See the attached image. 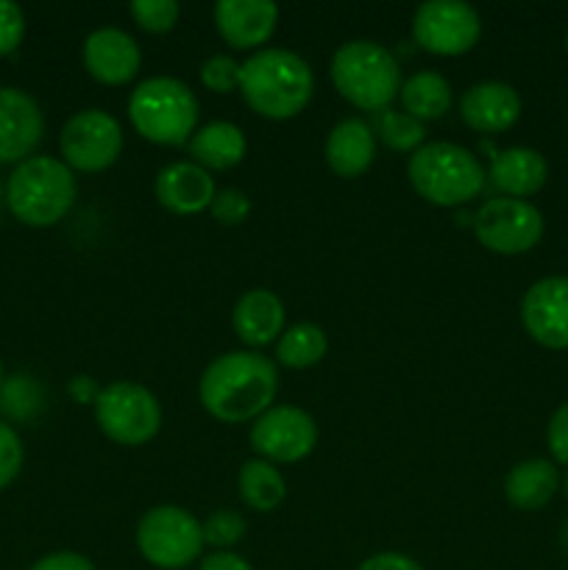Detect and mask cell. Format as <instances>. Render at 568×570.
I'll use <instances>...</instances> for the list:
<instances>
[{
    "label": "cell",
    "instance_id": "6da1fadb",
    "mask_svg": "<svg viewBox=\"0 0 568 570\" xmlns=\"http://www.w3.org/2000/svg\"><path fill=\"white\" fill-rule=\"evenodd\" d=\"M278 393V371L256 351H228L209 362L198 384L204 410L221 423L256 421Z\"/></svg>",
    "mask_w": 568,
    "mask_h": 570
},
{
    "label": "cell",
    "instance_id": "7a4b0ae2",
    "mask_svg": "<svg viewBox=\"0 0 568 570\" xmlns=\"http://www.w3.org/2000/svg\"><path fill=\"white\" fill-rule=\"evenodd\" d=\"M239 92L256 115L267 120H290L310 106L315 76L293 50L262 48L243 61Z\"/></svg>",
    "mask_w": 568,
    "mask_h": 570
},
{
    "label": "cell",
    "instance_id": "3957f363",
    "mask_svg": "<svg viewBox=\"0 0 568 570\" xmlns=\"http://www.w3.org/2000/svg\"><path fill=\"white\" fill-rule=\"evenodd\" d=\"M76 195V176L53 156H31L20 161L6 181V206L31 228L56 226L72 209Z\"/></svg>",
    "mask_w": 568,
    "mask_h": 570
},
{
    "label": "cell",
    "instance_id": "277c9868",
    "mask_svg": "<svg viewBox=\"0 0 568 570\" xmlns=\"http://www.w3.org/2000/svg\"><path fill=\"white\" fill-rule=\"evenodd\" d=\"M332 81L351 106L376 115L390 109L401 92V67L384 45L373 39H351L334 50Z\"/></svg>",
    "mask_w": 568,
    "mask_h": 570
},
{
    "label": "cell",
    "instance_id": "5b68a950",
    "mask_svg": "<svg viewBox=\"0 0 568 570\" xmlns=\"http://www.w3.org/2000/svg\"><path fill=\"white\" fill-rule=\"evenodd\" d=\"M128 120L134 131L148 142L176 148L193 139L195 122H198V100L193 89L178 78H145L128 98Z\"/></svg>",
    "mask_w": 568,
    "mask_h": 570
},
{
    "label": "cell",
    "instance_id": "8992f818",
    "mask_svg": "<svg viewBox=\"0 0 568 570\" xmlns=\"http://www.w3.org/2000/svg\"><path fill=\"white\" fill-rule=\"evenodd\" d=\"M412 189L432 206H462L484 189V167L454 142L421 145L407 165Z\"/></svg>",
    "mask_w": 568,
    "mask_h": 570
},
{
    "label": "cell",
    "instance_id": "52a82bcc",
    "mask_svg": "<svg viewBox=\"0 0 568 570\" xmlns=\"http://www.w3.org/2000/svg\"><path fill=\"white\" fill-rule=\"evenodd\" d=\"M204 546V529L184 507L161 504L139 518L137 549L154 568L182 570L193 566Z\"/></svg>",
    "mask_w": 568,
    "mask_h": 570
},
{
    "label": "cell",
    "instance_id": "ba28073f",
    "mask_svg": "<svg viewBox=\"0 0 568 570\" xmlns=\"http://www.w3.org/2000/svg\"><path fill=\"white\" fill-rule=\"evenodd\" d=\"M98 429L117 445L150 443L161 426V406L148 387L137 382H111L95 401Z\"/></svg>",
    "mask_w": 568,
    "mask_h": 570
},
{
    "label": "cell",
    "instance_id": "9c48e42d",
    "mask_svg": "<svg viewBox=\"0 0 568 570\" xmlns=\"http://www.w3.org/2000/svg\"><path fill=\"white\" fill-rule=\"evenodd\" d=\"M473 234L479 245L501 256H518L532 250L543 237V215L538 206L518 198H490L473 215Z\"/></svg>",
    "mask_w": 568,
    "mask_h": 570
},
{
    "label": "cell",
    "instance_id": "30bf717a",
    "mask_svg": "<svg viewBox=\"0 0 568 570\" xmlns=\"http://www.w3.org/2000/svg\"><path fill=\"white\" fill-rule=\"evenodd\" d=\"M59 148L70 170L100 173L123 154V126L104 109L76 111L59 134Z\"/></svg>",
    "mask_w": 568,
    "mask_h": 570
},
{
    "label": "cell",
    "instance_id": "8fae6325",
    "mask_svg": "<svg viewBox=\"0 0 568 570\" xmlns=\"http://www.w3.org/2000/svg\"><path fill=\"white\" fill-rule=\"evenodd\" d=\"M412 37L434 56H462L482 37V20L462 0H427L412 14Z\"/></svg>",
    "mask_w": 568,
    "mask_h": 570
},
{
    "label": "cell",
    "instance_id": "7c38bea8",
    "mask_svg": "<svg viewBox=\"0 0 568 570\" xmlns=\"http://www.w3.org/2000/svg\"><path fill=\"white\" fill-rule=\"evenodd\" d=\"M317 445V426L312 415L298 406H271L262 412L251 426V449L265 462H293L306 460Z\"/></svg>",
    "mask_w": 568,
    "mask_h": 570
},
{
    "label": "cell",
    "instance_id": "4fadbf2b",
    "mask_svg": "<svg viewBox=\"0 0 568 570\" xmlns=\"http://www.w3.org/2000/svg\"><path fill=\"white\" fill-rule=\"evenodd\" d=\"M521 323L543 348L568 351V276L535 282L521 298Z\"/></svg>",
    "mask_w": 568,
    "mask_h": 570
},
{
    "label": "cell",
    "instance_id": "5bb4252c",
    "mask_svg": "<svg viewBox=\"0 0 568 570\" xmlns=\"http://www.w3.org/2000/svg\"><path fill=\"white\" fill-rule=\"evenodd\" d=\"M42 134L45 117L37 100L20 87H0V165L31 159Z\"/></svg>",
    "mask_w": 568,
    "mask_h": 570
},
{
    "label": "cell",
    "instance_id": "9a60e30c",
    "mask_svg": "<svg viewBox=\"0 0 568 570\" xmlns=\"http://www.w3.org/2000/svg\"><path fill=\"white\" fill-rule=\"evenodd\" d=\"M81 56L89 76L98 83H106V87L128 83L139 72V65H143V50H139L137 39L115 26L95 28L84 39Z\"/></svg>",
    "mask_w": 568,
    "mask_h": 570
},
{
    "label": "cell",
    "instance_id": "2e32d148",
    "mask_svg": "<svg viewBox=\"0 0 568 570\" xmlns=\"http://www.w3.org/2000/svg\"><path fill=\"white\" fill-rule=\"evenodd\" d=\"M278 6L273 0H221L215 6V28L234 50L262 48L273 37Z\"/></svg>",
    "mask_w": 568,
    "mask_h": 570
},
{
    "label": "cell",
    "instance_id": "e0dca14e",
    "mask_svg": "<svg viewBox=\"0 0 568 570\" xmlns=\"http://www.w3.org/2000/svg\"><path fill=\"white\" fill-rule=\"evenodd\" d=\"M156 200L173 215H198L215 200V178L195 161H173L159 170L154 184Z\"/></svg>",
    "mask_w": 568,
    "mask_h": 570
},
{
    "label": "cell",
    "instance_id": "ac0fdd59",
    "mask_svg": "<svg viewBox=\"0 0 568 570\" xmlns=\"http://www.w3.org/2000/svg\"><path fill=\"white\" fill-rule=\"evenodd\" d=\"M460 115L473 131L501 134L516 126L521 117V98L505 81H479L462 95Z\"/></svg>",
    "mask_w": 568,
    "mask_h": 570
},
{
    "label": "cell",
    "instance_id": "d6986e66",
    "mask_svg": "<svg viewBox=\"0 0 568 570\" xmlns=\"http://www.w3.org/2000/svg\"><path fill=\"white\" fill-rule=\"evenodd\" d=\"M284 304L271 289H248L243 298L234 304L232 326L237 337L251 348L271 345L284 334Z\"/></svg>",
    "mask_w": 568,
    "mask_h": 570
},
{
    "label": "cell",
    "instance_id": "ffe728a7",
    "mask_svg": "<svg viewBox=\"0 0 568 570\" xmlns=\"http://www.w3.org/2000/svg\"><path fill=\"white\" fill-rule=\"evenodd\" d=\"M488 178L493 181L496 189L505 193V198L523 200L543 189L546 178H549V165H546L540 150L516 145V148L493 154Z\"/></svg>",
    "mask_w": 568,
    "mask_h": 570
},
{
    "label": "cell",
    "instance_id": "44dd1931",
    "mask_svg": "<svg viewBox=\"0 0 568 570\" xmlns=\"http://www.w3.org/2000/svg\"><path fill=\"white\" fill-rule=\"evenodd\" d=\"M376 156V137L373 128L360 117L340 120L326 137V165L340 178H356L373 165Z\"/></svg>",
    "mask_w": 568,
    "mask_h": 570
},
{
    "label": "cell",
    "instance_id": "7402d4cb",
    "mask_svg": "<svg viewBox=\"0 0 568 570\" xmlns=\"http://www.w3.org/2000/svg\"><path fill=\"white\" fill-rule=\"evenodd\" d=\"M560 490V471L549 460H523L507 473L505 495L516 510L535 512L549 504L555 493Z\"/></svg>",
    "mask_w": 568,
    "mask_h": 570
},
{
    "label": "cell",
    "instance_id": "603a6c76",
    "mask_svg": "<svg viewBox=\"0 0 568 570\" xmlns=\"http://www.w3.org/2000/svg\"><path fill=\"white\" fill-rule=\"evenodd\" d=\"M245 150H248V142H245L243 128L226 120L198 128L189 139V154L195 156V165L204 170H232L245 159Z\"/></svg>",
    "mask_w": 568,
    "mask_h": 570
},
{
    "label": "cell",
    "instance_id": "cb8c5ba5",
    "mask_svg": "<svg viewBox=\"0 0 568 570\" xmlns=\"http://www.w3.org/2000/svg\"><path fill=\"white\" fill-rule=\"evenodd\" d=\"M401 106L404 115L415 117L418 122L440 120L451 106V83L440 72H415L401 83Z\"/></svg>",
    "mask_w": 568,
    "mask_h": 570
},
{
    "label": "cell",
    "instance_id": "d4e9b609",
    "mask_svg": "<svg viewBox=\"0 0 568 570\" xmlns=\"http://www.w3.org/2000/svg\"><path fill=\"white\" fill-rule=\"evenodd\" d=\"M237 490L245 504L256 512H273L287 495V482L273 462L248 460L239 468Z\"/></svg>",
    "mask_w": 568,
    "mask_h": 570
},
{
    "label": "cell",
    "instance_id": "484cf974",
    "mask_svg": "<svg viewBox=\"0 0 568 570\" xmlns=\"http://www.w3.org/2000/svg\"><path fill=\"white\" fill-rule=\"evenodd\" d=\"M329 337L317 323H295V326L284 328L278 337L276 356L284 367L293 371H304V367L317 365L326 356Z\"/></svg>",
    "mask_w": 568,
    "mask_h": 570
},
{
    "label": "cell",
    "instance_id": "4316f807",
    "mask_svg": "<svg viewBox=\"0 0 568 570\" xmlns=\"http://www.w3.org/2000/svg\"><path fill=\"white\" fill-rule=\"evenodd\" d=\"M373 131L379 134V139H382L390 150H401V154H415V150L421 148L423 137H427L423 122L404 115V111L393 109L376 111V117H373Z\"/></svg>",
    "mask_w": 568,
    "mask_h": 570
},
{
    "label": "cell",
    "instance_id": "83f0119b",
    "mask_svg": "<svg viewBox=\"0 0 568 570\" xmlns=\"http://www.w3.org/2000/svg\"><path fill=\"white\" fill-rule=\"evenodd\" d=\"M134 22H137L143 31L148 33H167L173 31V26L178 22L182 14V6L176 0H134L128 6Z\"/></svg>",
    "mask_w": 568,
    "mask_h": 570
},
{
    "label": "cell",
    "instance_id": "f1b7e54d",
    "mask_svg": "<svg viewBox=\"0 0 568 570\" xmlns=\"http://www.w3.org/2000/svg\"><path fill=\"white\" fill-rule=\"evenodd\" d=\"M204 529V543L212 546L215 551H226L232 549L234 543L245 538V518L234 510H217L200 523Z\"/></svg>",
    "mask_w": 568,
    "mask_h": 570
},
{
    "label": "cell",
    "instance_id": "f546056e",
    "mask_svg": "<svg viewBox=\"0 0 568 570\" xmlns=\"http://www.w3.org/2000/svg\"><path fill=\"white\" fill-rule=\"evenodd\" d=\"M39 406V390L28 376H11L0 390V410L11 417H31Z\"/></svg>",
    "mask_w": 568,
    "mask_h": 570
},
{
    "label": "cell",
    "instance_id": "4dcf8cb0",
    "mask_svg": "<svg viewBox=\"0 0 568 570\" xmlns=\"http://www.w3.org/2000/svg\"><path fill=\"white\" fill-rule=\"evenodd\" d=\"M239 76H243V65L232 56H209V59L200 65V81H204L206 89L212 92H234L239 87Z\"/></svg>",
    "mask_w": 568,
    "mask_h": 570
},
{
    "label": "cell",
    "instance_id": "1f68e13d",
    "mask_svg": "<svg viewBox=\"0 0 568 570\" xmlns=\"http://www.w3.org/2000/svg\"><path fill=\"white\" fill-rule=\"evenodd\" d=\"M209 212L217 223H223V226H239V223H245V217L251 215V200L243 189H217Z\"/></svg>",
    "mask_w": 568,
    "mask_h": 570
},
{
    "label": "cell",
    "instance_id": "d6a6232c",
    "mask_svg": "<svg viewBox=\"0 0 568 570\" xmlns=\"http://www.w3.org/2000/svg\"><path fill=\"white\" fill-rule=\"evenodd\" d=\"M22 440L6 421H0V490L9 488L22 468Z\"/></svg>",
    "mask_w": 568,
    "mask_h": 570
},
{
    "label": "cell",
    "instance_id": "836d02e7",
    "mask_svg": "<svg viewBox=\"0 0 568 570\" xmlns=\"http://www.w3.org/2000/svg\"><path fill=\"white\" fill-rule=\"evenodd\" d=\"M26 37V14L14 0H0V56H9L20 48Z\"/></svg>",
    "mask_w": 568,
    "mask_h": 570
},
{
    "label": "cell",
    "instance_id": "e575fe53",
    "mask_svg": "<svg viewBox=\"0 0 568 570\" xmlns=\"http://www.w3.org/2000/svg\"><path fill=\"white\" fill-rule=\"evenodd\" d=\"M546 443H549L555 462L568 465V401L562 406H557V412L551 415L549 429H546Z\"/></svg>",
    "mask_w": 568,
    "mask_h": 570
},
{
    "label": "cell",
    "instance_id": "d590c367",
    "mask_svg": "<svg viewBox=\"0 0 568 570\" xmlns=\"http://www.w3.org/2000/svg\"><path fill=\"white\" fill-rule=\"evenodd\" d=\"M31 570H98L92 566V560H87L78 551H53V554H45L33 562Z\"/></svg>",
    "mask_w": 568,
    "mask_h": 570
},
{
    "label": "cell",
    "instance_id": "8d00e7d4",
    "mask_svg": "<svg viewBox=\"0 0 568 570\" xmlns=\"http://www.w3.org/2000/svg\"><path fill=\"white\" fill-rule=\"evenodd\" d=\"M356 570H423L412 557L399 554V551H382V554L368 557Z\"/></svg>",
    "mask_w": 568,
    "mask_h": 570
},
{
    "label": "cell",
    "instance_id": "74e56055",
    "mask_svg": "<svg viewBox=\"0 0 568 570\" xmlns=\"http://www.w3.org/2000/svg\"><path fill=\"white\" fill-rule=\"evenodd\" d=\"M198 570H254L251 562H245L243 557L234 554V551H212L209 557L200 560Z\"/></svg>",
    "mask_w": 568,
    "mask_h": 570
},
{
    "label": "cell",
    "instance_id": "f35d334b",
    "mask_svg": "<svg viewBox=\"0 0 568 570\" xmlns=\"http://www.w3.org/2000/svg\"><path fill=\"white\" fill-rule=\"evenodd\" d=\"M100 390L104 387H98V382H95L92 376H76L70 382V395L78 401V404H89V401L95 404L100 395Z\"/></svg>",
    "mask_w": 568,
    "mask_h": 570
},
{
    "label": "cell",
    "instance_id": "ab89813d",
    "mask_svg": "<svg viewBox=\"0 0 568 570\" xmlns=\"http://www.w3.org/2000/svg\"><path fill=\"white\" fill-rule=\"evenodd\" d=\"M562 546H566V551H568V521L562 523Z\"/></svg>",
    "mask_w": 568,
    "mask_h": 570
},
{
    "label": "cell",
    "instance_id": "60d3db41",
    "mask_svg": "<svg viewBox=\"0 0 568 570\" xmlns=\"http://www.w3.org/2000/svg\"><path fill=\"white\" fill-rule=\"evenodd\" d=\"M6 384V373H3V362H0V390H3Z\"/></svg>",
    "mask_w": 568,
    "mask_h": 570
},
{
    "label": "cell",
    "instance_id": "b9f144b4",
    "mask_svg": "<svg viewBox=\"0 0 568 570\" xmlns=\"http://www.w3.org/2000/svg\"><path fill=\"white\" fill-rule=\"evenodd\" d=\"M562 488H566V495H568V473H566V479H562Z\"/></svg>",
    "mask_w": 568,
    "mask_h": 570
},
{
    "label": "cell",
    "instance_id": "7bdbcfd3",
    "mask_svg": "<svg viewBox=\"0 0 568 570\" xmlns=\"http://www.w3.org/2000/svg\"><path fill=\"white\" fill-rule=\"evenodd\" d=\"M566 50H568V31H566Z\"/></svg>",
    "mask_w": 568,
    "mask_h": 570
}]
</instances>
